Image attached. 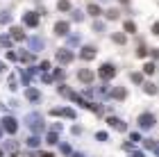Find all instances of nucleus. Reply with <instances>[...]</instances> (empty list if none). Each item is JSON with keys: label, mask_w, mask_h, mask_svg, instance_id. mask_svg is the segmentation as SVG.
I'll list each match as a JSON object with an SVG mask.
<instances>
[{"label": "nucleus", "mask_w": 159, "mask_h": 157, "mask_svg": "<svg viewBox=\"0 0 159 157\" xmlns=\"http://www.w3.org/2000/svg\"><path fill=\"white\" fill-rule=\"evenodd\" d=\"M39 157H55V155H52V153H41Z\"/></svg>", "instance_id": "nucleus-33"}, {"label": "nucleus", "mask_w": 159, "mask_h": 157, "mask_svg": "<svg viewBox=\"0 0 159 157\" xmlns=\"http://www.w3.org/2000/svg\"><path fill=\"white\" fill-rule=\"evenodd\" d=\"M73 157H82V155H73Z\"/></svg>", "instance_id": "nucleus-35"}, {"label": "nucleus", "mask_w": 159, "mask_h": 157, "mask_svg": "<svg viewBox=\"0 0 159 157\" xmlns=\"http://www.w3.org/2000/svg\"><path fill=\"white\" fill-rule=\"evenodd\" d=\"M86 12H89L93 18H98L100 14H102V9H100V5H96V2H91V5H89V9H86Z\"/></svg>", "instance_id": "nucleus-13"}, {"label": "nucleus", "mask_w": 159, "mask_h": 157, "mask_svg": "<svg viewBox=\"0 0 159 157\" xmlns=\"http://www.w3.org/2000/svg\"><path fill=\"white\" fill-rule=\"evenodd\" d=\"M39 68H41V71H48V68H50V62H41Z\"/></svg>", "instance_id": "nucleus-28"}, {"label": "nucleus", "mask_w": 159, "mask_h": 157, "mask_svg": "<svg viewBox=\"0 0 159 157\" xmlns=\"http://www.w3.org/2000/svg\"><path fill=\"white\" fill-rule=\"evenodd\" d=\"M25 96H27V100H39V98H41V94H39L37 89H32V87L25 91Z\"/></svg>", "instance_id": "nucleus-16"}, {"label": "nucleus", "mask_w": 159, "mask_h": 157, "mask_svg": "<svg viewBox=\"0 0 159 157\" xmlns=\"http://www.w3.org/2000/svg\"><path fill=\"white\" fill-rule=\"evenodd\" d=\"M0 157H2V150H0Z\"/></svg>", "instance_id": "nucleus-36"}, {"label": "nucleus", "mask_w": 159, "mask_h": 157, "mask_svg": "<svg viewBox=\"0 0 159 157\" xmlns=\"http://www.w3.org/2000/svg\"><path fill=\"white\" fill-rule=\"evenodd\" d=\"M98 75L102 77V80H111V77L116 75V66H114V64H102V66L98 68Z\"/></svg>", "instance_id": "nucleus-1"}, {"label": "nucleus", "mask_w": 159, "mask_h": 157, "mask_svg": "<svg viewBox=\"0 0 159 157\" xmlns=\"http://www.w3.org/2000/svg\"><path fill=\"white\" fill-rule=\"evenodd\" d=\"M152 34H157V37H159V23H155V25H152Z\"/></svg>", "instance_id": "nucleus-32"}, {"label": "nucleus", "mask_w": 159, "mask_h": 157, "mask_svg": "<svg viewBox=\"0 0 159 157\" xmlns=\"http://www.w3.org/2000/svg\"><path fill=\"white\" fill-rule=\"evenodd\" d=\"M155 71H157V66H155L152 62H146V64H143V73H146V75H152Z\"/></svg>", "instance_id": "nucleus-17"}, {"label": "nucleus", "mask_w": 159, "mask_h": 157, "mask_svg": "<svg viewBox=\"0 0 159 157\" xmlns=\"http://www.w3.org/2000/svg\"><path fill=\"white\" fill-rule=\"evenodd\" d=\"M57 9H61V12H70V2H68V0H59V2H57Z\"/></svg>", "instance_id": "nucleus-18"}, {"label": "nucleus", "mask_w": 159, "mask_h": 157, "mask_svg": "<svg viewBox=\"0 0 159 157\" xmlns=\"http://www.w3.org/2000/svg\"><path fill=\"white\" fill-rule=\"evenodd\" d=\"M96 137H98L100 141H105V139H107V132H98V134H96Z\"/></svg>", "instance_id": "nucleus-31"}, {"label": "nucleus", "mask_w": 159, "mask_h": 157, "mask_svg": "<svg viewBox=\"0 0 159 157\" xmlns=\"http://www.w3.org/2000/svg\"><path fill=\"white\" fill-rule=\"evenodd\" d=\"M123 27H125L127 34H134V32H136V25L132 23V21H125V25H123Z\"/></svg>", "instance_id": "nucleus-20"}, {"label": "nucleus", "mask_w": 159, "mask_h": 157, "mask_svg": "<svg viewBox=\"0 0 159 157\" xmlns=\"http://www.w3.org/2000/svg\"><path fill=\"white\" fill-rule=\"evenodd\" d=\"M111 96L116 98V100H125V96H127V89L118 87V89H114V91H111Z\"/></svg>", "instance_id": "nucleus-12"}, {"label": "nucleus", "mask_w": 159, "mask_h": 157, "mask_svg": "<svg viewBox=\"0 0 159 157\" xmlns=\"http://www.w3.org/2000/svg\"><path fill=\"white\" fill-rule=\"evenodd\" d=\"M155 123H157V118L152 116V114H141V116H139V125L143 127V130H148V127H155Z\"/></svg>", "instance_id": "nucleus-5"}, {"label": "nucleus", "mask_w": 159, "mask_h": 157, "mask_svg": "<svg viewBox=\"0 0 159 157\" xmlns=\"http://www.w3.org/2000/svg\"><path fill=\"white\" fill-rule=\"evenodd\" d=\"M55 34H57V37H66V34H68V23H66V21L55 23Z\"/></svg>", "instance_id": "nucleus-8"}, {"label": "nucleus", "mask_w": 159, "mask_h": 157, "mask_svg": "<svg viewBox=\"0 0 159 157\" xmlns=\"http://www.w3.org/2000/svg\"><path fill=\"white\" fill-rule=\"evenodd\" d=\"M2 68H5V64H2V62H0V71H2Z\"/></svg>", "instance_id": "nucleus-34"}, {"label": "nucleus", "mask_w": 159, "mask_h": 157, "mask_svg": "<svg viewBox=\"0 0 159 157\" xmlns=\"http://www.w3.org/2000/svg\"><path fill=\"white\" fill-rule=\"evenodd\" d=\"M143 91H146V94H150V96H157V84H152V82H146L143 84Z\"/></svg>", "instance_id": "nucleus-15"}, {"label": "nucleus", "mask_w": 159, "mask_h": 157, "mask_svg": "<svg viewBox=\"0 0 159 157\" xmlns=\"http://www.w3.org/2000/svg\"><path fill=\"white\" fill-rule=\"evenodd\" d=\"M73 18H75V21H82L84 14H82V12H73Z\"/></svg>", "instance_id": "nucleus-27"}, {"label": "nucleus", "mask_w": 159, "mask_h": 157, "mask_svg": "<svg viewBox=\"0 0 159 157\" xmlns=\"http://www.w3.org/2000/svg\"><path fill=\"white\" fill-rule=\"evenodd\" d=\"M27 125H30L34 132L43 130V121H41V116H39V114H30V116H27Z\"/></svg>", "instance_id": "nucleus-6"}, {"label": "nucleus", "mask_w": 159, "mask_h": 157, "mask_svg": "<svg viewBox=\"0 0 159 157\" xmlns=\"http://www.w3.org/2000/svg\"><path fill=\"white\" fill-rule=\"evenodd\" d=\"M77 80L84 82V84H91L93 80H96V73H93L91 68H80L77 71Z\"/></svg>", "instance_id": "nucleus-2"}, {"label": "nucleus", "mask_w": 159, "mask_h": 157, "mask_svg": "<svg viewBox=\"0 0 159 157\" xmlns=\"http://www.w3.org/2000/svg\"><path fill=\"white\" fill-rule=\"evenodd\" d=\"M41 144V139L39 137H30V139H27V146H30V148H37Z\"/></svg>", "instance_id": "nucleus-21"}, {"label": "nucleus", "mask_w": 159, "mask_h": 157, "mask_svg": "<svg viewBox=\"0 0 159 157\" xmlns=\"http://www.w3.org/2000/svg\"><path fill=\"white\" fill-rule=\"evenodd\" d=\"M55 57H57V62H59V64H68V62H73V59H75V55L70 53L68 48H59Z\"/></svg>", "instance_id": "nucleus-3"}, {"label": "nucleus", "mask_w": 159, "mask_h": 157, "mask_svg": "<svg viewBox=\"0 0 159 157\" xmlns=\"http://www.w3.org/2000/svg\"><path fill=\"white\" fill-rule=\"evenodd\" d=\"M46 141H48V144H57V132L52 130V132H50L48 137H46Z\"/></svg>", "instance_id": "nucleus-22"}, {"label": "nucleus", "mask_w": 159, "mask_h": 157, "mask_svg": "<svg viewBox=\"0 0 159 157\" xmlns=\"http://www.w3.org/2000/svg\"><path fill=\"white\" fill-rule=\"evenodd\" d=\"M55 77H57V80H61V77H64V71L57 68V71H55Z\"/></svg>", "instance_id": "nucleus-29"}, {"label": "nucleus", "mask_w": 159, "mask_h": 157, "mask_svg": "<svg viewBox=\"0 0 159 157\" xmlns=\"http://www.w3.org/2000/svg\"><path fill=\"white\" fill-rule=\"evenodd\" d=\"M136 55H139V57H146V55H148V50H146L143 46H139V50H136Z\"/></svg>", "instance_id": "nucleus-26"}, {"label": "nucleus", "mask_w": 159, "mask_h": 157, "mask_svg": "<svg viewBox=\"0 0 159 157\" xmlns=\"http://www.w3.org/2000/svg\"><path fill=\"white\" fill-rule=\"evenodd\" d=\"M105 16L109 18V21H116V18L120 16V12H118V9H109V12H105Z\"/></svg>", "instance_id": "nucleus-19"}, {"label": "nucleus", "mask_w": 159, "mask_h": 157, "mask_svg": "<svg viewBox=\"0 0 159 157\" xmlns=\"http://www.w3.org/2000/svg\"><path fill=\"white\" fill-rule=\"evenodd\" d=\"M132 82L141 84V82H143V75H141V73H132Z\"/></svg>", "instance_id": "nucleus-24"}, {"label": "nucleus", "mask_w": 159, "mask_h": 157, "mask_svg": "<svg viewBox=\"0 0 159 157\" xmlns=\"http://www.w3.org/2000/svg\"><path fill=\"white\" fill-rule=\"evenodd\" d=\"M96 53H98V50H96L93 46H84V48H82V53H80V57L89 62V59H93V57H96Z\"/></svg>", "instance_id": "nucleus-9"}, {"label": "nucleus", "mask_w": 159, "mask_h": 157, "mask_svg": "<svg viewBox=\"0 0 159 157\" xmlns=\"http://www.w3.org/2000/svg\"><path fill=\"white\" fill-rule=\"evenodd\" d=\"M7 57H9V59H11V62H14V59H18V55H16V53H11V50H9V53H7Z\"/></svg>", "instance_id": "nucleus-30"}, {"label": "nucleus", "mask_w": 159, "mask_h": 157, "mask_svg": "<svg viewBox=\"0 0 159 157\" xmlns=\"http://www.w3.org/2000/svg\"><path fill=\"white\" fill-rule=\"evenodd\" d=\"M107 123H109L111 127H116V130H118V132H125V130H127V125H125V123H123V121H120V118H114V116H111V118H107Z\"/></svg>", "instance_id": "nucleus-11"}, {"label": "nucleus", "mask_w": 159, "mask_h": 157, "mask_svg": "<svg viewBox=\"0 0 159 157\" xmlns=\"http://www.w3.org/2000/svg\"><path fill=\"white\" fill-rule=\"evenodd\" d=\"M50 114H52V116H66V118H75V112L73 109H50Z\"/></svg>", "instance_id": "nucleus-10"}, {"label": "nucleus", "mask_w": 159, "mask_h": 157, "mask_svg": "<svg viewBox=\"0 0 159 157\" xmlns=\"http://www.w3.org/2000/svg\"><path fill=\"white\" fill-rule=\"evenodd\" d=\"M32 48H34V50H39V48H43V41L34 39V41H32Z\"/></svg>", "instance_id": "nucleus-25"}, {"label": "nucleus", "mask_w": 159, "mask_h": 157, "mask_svg": "<svg viewBox=\"0 0 159 157\" xmlns=\"http://www.w3.org/2000/svg\"><path fill=\"white\" fill-rule=\"evenodd\" d=\"M114 41L123 46V44H125V34H120V32H118V34H114Z\"/></svg>", "instance_id": "nucleus-23"}, {"label": "nucleus", "mask_w": 159, "mask_h": 157, "mask_svg": "<svg viewBox=\"0 0 159 157\" xmlns=\"http://www.w3.org/2000/svg\"><path fill=\"white\" fill-rule=\"evenodd\" d=\"M23 23H25L27 27H37V25H39V14H34V12L23 14Z\"/></svg>", "instance_id": "nucleus-7"}, {"label": "nucleus", "mask_w": 159, "mask_h": 157, "mask_svg": "<svg viewBox=\"0 0 159 157\" xmlns=\"http://www.w3.org/2000/svg\"><path fill=\"white\" fill-rule=\"evenodd\" d=\"M2 130H5V132H9V134H16V130H18V123H16V118H11V116H5V118H2Z\"/></svg>", "instance_id": "nucleus-4"}, {"label": "nucleus", "mask_w": 159, "mask_h": 157, "mask_svg": "<svg viewBox=\"0 0 159 157\" xmlns=\"http://www.w3.org/2000/svg\"><path fill=\"white\" fill-rule=\"evenodd\" d=\"M11 39H16V41H23V39H25V32L20 30V27H11Z\"/></svg>", "instance_id": "nucleus-14"}]
</instances>
